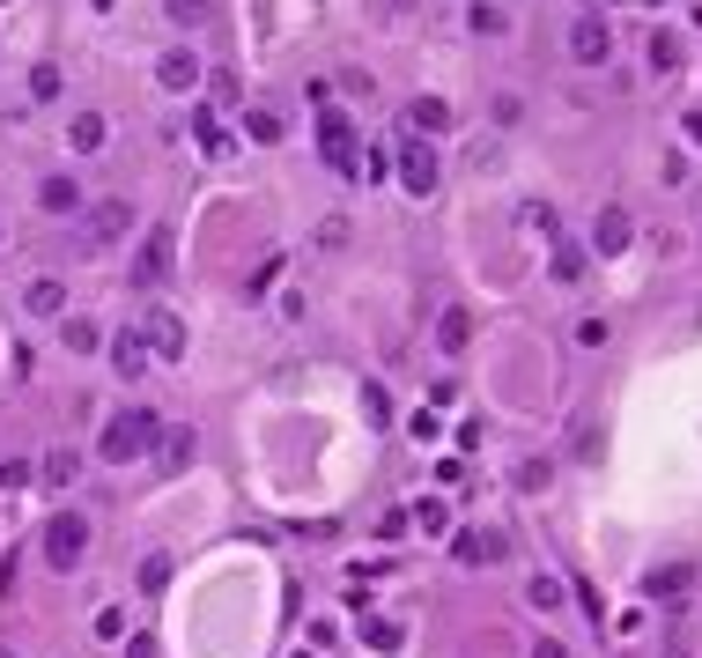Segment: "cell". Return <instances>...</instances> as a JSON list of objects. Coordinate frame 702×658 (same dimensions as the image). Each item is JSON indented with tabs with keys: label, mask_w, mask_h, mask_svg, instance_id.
Listing matches in <instances>:
<instances>
[{
	"label": "cell",
	"mask_w": 702,
	"mask_h": 658,
	"mask_svg": "<svg viewBox=\"0 0 702 658\" xmlns=\"http://www.w3.org/2000/svg\"><path fill=\"white\" fill-rule=\"evenodd\" d=\"M126 222H134V208H126V200H104V208H89V237L111 244V237H126Z\"/></svg>",
	"instance_id": "8fae6325"
},
{
	"label": "cell",
	"mask_w": 702,
	"mask_h": 658,
	"mask_svg": "<svg viewBox=\"0 0 702 658\" xmlns=\"http://www.w3.org/2000/svg\"><path fill=\"white\" fill-rule=\"evenodd\" d=\"M400 178H407V193H414V200H429V193H436V156H429L422 141H407V148H400Z\"/></svg>",
	"instance_id": "8992f818"
},
{
	"label": "cell",
	"mask_w": 702,
	"mask_h": 658,
	"mask_svg": "<svg viewBox=\"0 0 702 658\" xmlns=\"http://www.w3.org/2000/svg\"><path fill=\"white\" fill-rule=\"evenodd\" d=\"M200 148H207V156H222V148H230V134H222V119H215V111H200Z\"/></svg>",
	"instance_id": "603a6c76"
},
{
	"label": "cell",
	"mask_w": 702,
	"mask_h": 658,
	"mask_svg": "<svg viewBox=\"0 0 702 658\" xmlns=\"http://www.w3.org/2000/svg\"><path fill=\"white\" fill-rule=\"evenodd\" d=\"M318 148H326V163H333L340 178H355V163H363V156H355V134H348V119H340V111L318 119Z\"/></svg>",
	"instance_id": "3957f363"
},
{
	"label": "cell",
	"mask_w": 702,
	"mask_h": 658,
	"mask_svg": "<svg viewBox=\"0 0 702 658\" xmlns=\"http://www.w3.org/2000/svg\"><path fill=\"white\" fill-rule=\"evenodd\" d=\"M518 488H525V496H540V488H547V459H525L518 466Z\"/></svg>",
	"instance_id": "f546056e"
},
{
	"label": "cell",
	"mask_w": 702,
	"mask_h": 658,
	"mask_svg": "<svg viewBox=\"0 0 702 658\" xmlns=\"http://www.w3.org/2000/svg\"><path fill=\"white\" fill-rule=\"evenodd\" d=\"M533 658H569V651L562 644H533Z\"/></svg>",
	"instance_id": "e575fe53"
},
{
	"label": "cell",
	"mask_w": 702,
	"mask_h": 658,
	"mask_svg": "<svg viewBox=\"0 0 702 658\" xmlns=\"http://www.w3.org/2000/svg\"><path fill=\"white\" fill-rule=\"evenodd\" d=\"M111 370H119V378H141L148 370V341L141 333H111Z\"/></svg>",
	"instance_id": "30bf717a"
},
{
	"label": "cell",
	"mask_w": 702,
	"mask_h": 658,
	"mask_svg": "<svg viewBox=\"0 0 702 658\" xmlns=\"http://www.w3.org/2000/svg\"><path fill=\"white\" fill-rule=\"evenodd\" d=\"M518 222H525L533 237H555V208H540V200H533V208H518Z\"/></svg>",
	"instance_id": "d4e9b609"
},
{
	"label": "cell",
	"mask_w": 702,
	"mask_h": 658,
	"mask_svg": "<svg viewBox=\"0 0 702 658\" xmlns=\"http://www.w3.org/2000/svg\"><path fill=\"white\" fill-rule=\"evenodd\" d=\"M569 52H577L584 67H606V52H614V30H606L599 15H577V23H569Z\"/></svg>",
	"instance_id": "277c9868"
},
{
	"label": "cell",
	"mask_w": 702,
	"mask_h": 658,
	"mask_svg": "<svg viewBox=\"0 0 702 658\" xmlns=\"http://www.w3.org/2000/svg\"><path fill=\"white\" fill-rule=\"evenodd\" d=\"M0 658H8V651H0Z\"/></svg>",
	"instance_id": "8d00e7d4"
},
{
	"label": "cell",
	"mask_w": 702,
	"mask_h": 658,
	"mask_svg": "<svg viewBox=\"0 0 702 658\" xmlns=\"http://www.w3.org/2000/svg\"><path fill=\"white\" fill-rule=\"evenodd\" d=\"M407 126L436 134V126H451V104H444V97H414V104H407Z\"/></svg>",
	"instance_id": "2e32d148"
},
{
	"label": "cell",
	"mask_w": 702,
	"mask_h": 658,
	"mask_svg": "<svg viewBox=\"0 0 702 658\" xmlns=\"http://www.w3.org/2000/svg\"><path fill=\"white\" fill-rule=\"evenodd\" d=\"M170 23H207V0H163Z\"/></svg>",
	"instance_id": "4dcf8cb0"
},
{
	"label": "cell",
	"mask_w": 702,
	"mask_h": 658,
	"mask_svg": "<svg viewBox=\"0 0 702 658\" xmlns=\"http://www.w3.org/2000/svg\"><path fill=\"white\" fill-rule=\"evenodd\" d=\"M680 592H688V562H666V570L651 577V599H666V607H673Z\"/></svg>",
	"instance_id": "e0dca14e"
},
{
	"label": "cell",
	"mask_w": 702,
	"mask_h": 658,
	"mask_svg": "<svg viewBox=\"0 0 702 658\" xmlns=\"http://www.w3.org/2000/svg\"><path fill=\"white\" fill-rule=\"evenodd\" d=\"M170 244H178V237H170V230H148V244H141V259H134V274L148 281V289H156V281L170 274Z\"/></svg>",
	"instance_id": "ba28073f"
},
{
	"label": "cell",
	"mask_w": 702,
	"mask_h": 658,
	"mask_svg": "<svg viewBox=\"0 0 702 658\" xmlns=\"http://www.w3.org/2000/svg\"><path fill=\"white\" fill-rule=\"evenodd\" d=\"M340 244H348V222L326 215V222H318V252H340Z\"/></svg>",
	"instance_id": "83f0119b"
},
{
	"label": "cell",
	"mask_w": 702,
	"mask_h": 658,
	"mask_svg": "<svg viewBox=\"0 0 702 658\" xmlns=\"http://www.w3.org/2000/svg\"><path fill=\"white\" fill-rule=\"evenodd\" d=\"M30 97H37V104L60 97V67H37V74H30Z\"/></svg>",
	"instance_id": "4316f807"
},
{
	"label": "cell",
	"mask_w": 702,
	"mask_h": 658,
	"mask_svg": "<svg viewBox=\"0 0 702 658\" xmlns=\"http://www.w3.org/2000/svg\"><path fill=\"white\" fill-rule=\"evenodd\" d=\"M363 644H370V651H400V622H385V614H370V622H363Z\"/></svg>",
	"instance_id": "ffe728a7"
},
{
	"label": "cell",
	"mask_w": 702,
	"mask_h": 658,
	"mask_svg": "<svg viewBox=\"0 0 702 658\" xmlns=\"http://www.w3.org/2000/svg\"><path fill=\"white\" fill-rule=\"evenodd\" d=\"M141 585H148V592H163V585H170V562H163V555H148V570H141Z\"/></svg>",
	"instance_id": "d6a6232c"
},
{
	"label": "cell",
	"mask_w": 702,
	"mask_h": 658,
	"mask_svg": "<svg viewBox=\"0 0 702 658\" xmlns=\"http://www.w3.org/2000/svg\"><path fill=\"white\" fill-rule=\"evenodd\" d=\"M555 274H562V281L584 274V252H577V244H562V237H555Z\"/></svg>",
	"instance_id": "484cf974"
},
{
	"label": "cell",
	"mask_w": 702,
	"mask_h": 658,
	"mask_svg": "<svg viewBox=\"0 0 702 658\" xmlns=\"http://www.w3.org/2000/svg\"><path fill=\"white\" fill-rule=\"evenodd\" d=\"M97 8H111V0H97Z\"/></svg>",
	"instance_id": "d590c367"
},
{
	"label": "cell",
	"mask_w": 702,
	"mask_h": 658,
	"mask_svg": "<svg viewBox=\"0 0 702 658\" xmlns=\"http://www.w3.org/2000/svg\"><path fill=\"white\" fill-rule=\"evenodd\" d=\"M451 555H459L466 570H488V562L510 555V540H503V533H459V540H451Z\"/></svg>",
	"instance_id": "5b68a950"
},
{
	"label": "cell",
	"mask_w": 702,
	"mask_h": 658,
	"mask_svg": "<svg viewBox=\"0 0 702 658\" xmlns=\"http://www.w3.org/2000/svg\"><path fill=\"white\" fill-rule=\"evenodd\" d=\"M67 134H74V148H104V119H97V111H82Z\"/></svg>",
	"instance_id": "7402d4cb"
},
{
	"label": "cell",
	"mask_w": 702,
	"mask_h": 658,
	"mask_svg": "<svg viewBox=\"0 0 702 658\" xmlns=\"http://www.w3.org/2000/svg\"><path fill=\"white\" fill-rule=\"evenodd\" d=\"M525 599H533L540 614H555V607H562V585H555V577H533V585H525Z\"/></svg>",
	"instance_id": "cb8c5ba5"
},
{
	"label": "cell",
	"mask_w": 702,
	"mask_h": 658,
	"mask_svg": "<svg viewBox=\"0 0 702 658\" xmlns=\"http://www.w3.org/2000/svg\"><path fill=\"white\" fill-rule=\"evenodd\" d=\"M156 74H163V89H193L200 82V60H193V52H163Z\"/></svg>",
	"instance_id": "5bb4252c"
},
{
	"label": "cell",
	"mask_w": 702,
	"mask_h": 658,
	"mask_svg": "<svg viewBox=\"0 0 702 658\" xmlns=\"http://www.w3.org/2000/svg\"><path fill=\"white\" fill-rule=\"evenodd\" d=\"M473 341V311H459V304H451L444 318H436V348H444V355H459Z\"/></svg>",
	"instance_id": "7c38bea8"
},
{
	"label": "cell",
	"mask_w": 702,
	"mask_h": 658,
	"mask_svg": "<svg viewBox=\"0 0 702 658\" xmlns=\"http://www.w3.org/2000/svg\"><path fill=\"white\" fill-rule=\"evenodd\" d=\"M126 658H156V644H148V636H134V644H126Z\"/></svg>",
	"instance_id": "836d02e7"
},
{
	"label": "cell",
	"mask_w": 702,
	"mask_h": 658,
	"mask_svg": "<svg viewBox=\"0 0 702 658\" xmlns=\"http://www.w3.org/2000/svg\"><path fill=\"white\" fill-rule=\"evenodd\" d=\"M592 244H599V259L629 252V215H621V208H599V222H592Z\"/></svg>",
	"instance_id": "9c48e42d"
},
{
	"label": "cell",
	"mask_w": 702,
	"mask_h": 658,
	"mask_svg": "<svg viewBox=\"0 0 702 658\" xmlns=\"http://www.w3.org/2000/svg\"><path fill=\"white\" fill-rule=\"evenodd\" d=\"M23 311H30V318H60V311H67V289H60V281H30Z\"/></svg>",
	"instance_id": "4fadbf2b"
},
{
	"label": "cell",
	"mask_w": 702,
	"mask_h": 658,
	"mask_svg": "<svg viewBox=\"0 0 702 658\" xmlns=\"http://www.w3.org/2000/svg\"><path fill=\"white\" fill-rule=\"evenodd\" d=\"M74 474H82V451H67V444H60V451H45V481H60V488H67Z\"/></svg>",
	"instance_id": "d6986e66"
},
{
	"label": "cell",
	"mask_w": 702,
	"mask_h": 658,
	"mask_svg": "<svg viewBox=\"0 0 702 658\" xmlns=\"http://www.w3.org/2000/svg\"><path fill=\"white\" fill-rule=\"evenodd\" d=\"M156 444H163V466H170V474H178V466L193 459V429H163Z\"/></svg>",
	"instance_id": "ac0fdd59"
},
{
	"label": "cell",
	"mask_w": 702,
	"mask_h": 658,
	"mask_svg": "<svg viewBox=\"0 0 702 658\" xmlns=\"http://www.w3.org/2000/svg\"><path fill=\"white\" fill-rule=\"evenodd\" d=\"M141 341H148V348H156V355H163V363H178V355H185V326H178V318H170V311H148V326H141Z\"/></svg>",
	"instance_id": "52a82bcc"
},
{
	"label": "cell",
	"mask_w": 702,
	"mask_h": 658,
	"mask_svg": "<svg viewBox=\"0 0 702 658\" xmlns=\"http://www.w3.org/2000/svg\"><path fill=\"white\" fill-rule=\"evenodd\" d=\"M156 437H163V422L148 415V407H126V415H119V422L104 429V444H97V451H104L111 466H126V459H141V451L156 444Z\"/></svg>",
	"instance_id": "6da1fadb"
},
{
	"label": "cell",
	"mask_w": 702,
	"mask_h": 658,
	"mask_svg": "<svg viewBox=\"0 0 702 658\" xmlns=\"http://www.w3.org/2000/svg\"><path fill=\"white\" fill-rule=\"evenodd\" d=\"M363 415H370V422H385V415H392V400H385V385H363Z\"/></svg>",
	"instance_id": "1f68e13d"
},
{
	"label": "cell",
	"mask_w": 702,
	"mask_h": 658,
	"mask_svg": "<svg viewBox=\"0 0 702 658\" xmlns=\"http://www.w3.org/2000/svg\"><path fill=\"white\" fill-rule=\"evenodd\" d=\"M82 555H89V525L82 518H52L45 525V562H52V570H82Z\"/></svg>",
	"instance_id": "7a4b0ae2"
},
{
	"label": "cell",
	"mask_w": 702,
	"mask_h": 658,
	"mask_svg": "<svg viewBox=\"0 0 702 658\" xmlns=\"http://www.w3.org/2000/svg\"><path fill=\"white\" fill-rule=\"evenodd\" d=\"M244 134L267 148V141H281V119H274V111H244Z\"/></svg>",
	"instance_id": "44dd1931"
},
{
	"label": "cell",
	"mask_w": 702,
	"mask_h": 658,
	"mask_svg": "<svg viewBox=\"0 0 702 658\" xmlns=\"http://www.w3.org/2000/svg\"><path fill=\"white\" fill-rule=\"evenodd\" d=\"M414 525H422V533H444L451 511H444V503H414Z\"/></svg>",
	"instance_id": "f1b7e54d"
},
{
	"label": "cell",
	"mask_w": 702,
	"mask_h": 658,
	"mask_svg": "<svg viewBox=\"0 0 702 658\" xmlns=\"http://www.w3.org/2000/svg\"><path fill=\"white\" fill-rule=\"evenodd\" d=\"M37 200H45L52 215H74V208H82V185H74V178H45V185H37Z\"/></svg>",
	"instance_id": "9a60e30c"
}]
</instances>
